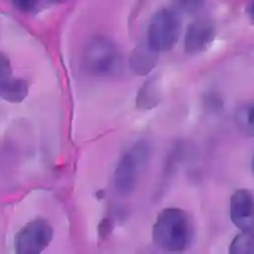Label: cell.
Returning a JSON list of instances; mask_svg holds the SVG:
<instances>
[{"mask_svg": "<svg viewBox=\"0 0 254 254\" xmlns=\"http://www.w3.org/2000/svg\"><path fill=\"white\" fill-rule=\"evenodd\" d=\"M154 243L169 252L185 251L191 242L192 226L188 213L178 207L163 209L152 229Z\"/></svg>", "mask_w": 254, "mask_h": 254, "instance_id": "1", "label": "cell"}, {"mask_svg": "<svg viewBox=\"0 0 254 254\" xmlns=\"http://www.w3.org/2000/svg\"><path fill=\"white\" fill-rule=\"evenodd\" d=\"M150 156V146L144 140L137 141L120 159L113 177L114 188L122 196L130 195L138 182V177L145 168Z\"/></svg>", "mask_w": 254, "mask_h": 254, "instance_id": "2", "label": "cell"}, {"mask_svg": "<svg viewBox=\"0 0 254 254\" xmlns=\"http://www.w3.org/2000/svg\"><path fill=\"white\" fill-rule=\"evenodd\" d=\"M182 21L180 15L171 8H163L157 11L148 27L149 46L160 52L172 50L180 37Z\"/></svg>", "mask_w": 254, "mask_h": 254, "instance_id": "3", "label": "cell"}, {"mask_svg": "<svg viewBox=\"0 0 254 254\" xmlns=\"http://www.w3.org/2000/svg\"><path fill=\"white\" fill-rule=\"evenodd\" d=\"M120 63L118 50L108 39L96 37L84 49V66L94 75L108 76L115 74L120 68Z\"/></svg>", "mask_w": 254, "mask_h": 254, "instance_id": "4", "label": "cell"}, {"mask_svg": "<svg viewBox=\"0 0 254 254\" xmlns=\"http://www.w3.org/2000/svg\"><path fill=\"white\" fill-rule=\"evenodd\" d=\"M53 238V228L44 219H36L25 225L16 236V250L20 254H38Z\"/></svg>", "mask_w": 254, "mask_h": 254, "instance_id": "5", "label": "cell"}, {"mask_svg": "<svg viewBox=\"0 0 254 254\" xmlns=\"http://www.w3.org/2000/svg\"><path fill=\"white\" fill-rule=\"evenodd\" d=\"M230 218L241 231L254 230V193L251 190L241 189L231 195Z\"/></svg>", "mask_w": 254, "mask_h": 254, "instance_id": "6", "label": "cell"}, {"mask_svg": "<svg viewBox=\"0 0 254 254\" xmlns=\"http://www.w3.org/2000/svg\"><path fill=\"white\" fill-rule=\"evenodd\" d=\"M215 35L214 26L205 19L191 22L185 35V50L188 54L195 55L203 52L212 42Z\"/></svg>", "mask_w": 254, "mask_h": 254, "instance_id": "7", "label": "cell"}, {"mask_svg": "<svg viewBox=\"0 0 254 254\" xmlns=\"http://www.w3.org/2000/svg\"><path fill=\"white\" fill-rule=\"evenodd\" d=\"M158 54L159 53L152 49L147 42L139 44L130 54V69L137 75H147L157 65L159 60Z\"/></svg>", "mask_w": 254, "mask_h": 254, "instance_id": "8", "label": "cell"}, {"mask_svg": "<svg viewBox=\"0 0 254 254\" xmlns=\"http://www.w3.org/2000/svg\"><path fill=\"white\" fill-rule=\"evenodd\" d=\"M162 99L161 81L158 75L147 79L139 88L136 95V107L141 110L155 108Z\"/></svg>", "mask_w": 254, "mask_h": 254, "instance_id": "9", "label": "cell"}, {"mask_svg": "<svg viewBox=\"0 0 254 254\" xmlns=\"http://www.w3.org/2000/svg\"><path fill=\"white\" fill-rule=\"evenodd\" d=\"M28 94V85L24 79L10 76L0 81V97L8 102H21Z\"/></svg>", "mask_w": 254, "mask_h": 254, "instance_id": "10", "label": "cell"}, {"mask_svg": "<svg viewBox=\"0 0 254 254\" xmlns=\"http://www.w3.org/2000/svg\"><path fill=\"white\" fill-rule=\"evenodd\" d=\"M234 119L244 133L254 136V102L241 105L236 110Z\"/></svg>", "mask_w": 254, "mask_h": 254, "instance_id": "11", "label": "cell"}, {"mask_svg": "<svg viewBox=\"0 0 254 254\" xmlns=\"http://www.w3.org/2000/svg\"><path fill=\"white\" fill-rule=\"evenodd\" d=\"M230 254H254V230L241 231L229 247Z\"/></svg>", "mask_w": 254, "mask_h": 254, "instance_id": "12", "label": "cell"}, {"mask_svg": "<svg viewBox=\"0 0 254 254\" xmlns=\"http://www.w3.org/2000/svg\"><path fill=\"white\" fill-rule=\"evenodd\" d=\"M14 6L25 13L37 11L42 5L54 3V0H12Z\"/></svg>", "mask_w": 254, "mask_h": 254, "instance_id": "13", "label": "cell"}, {"mask_svg": "<svg viewBox=\"0 0 254 254\" xmlns=\"http://www.w3.org/2000/svg\"><path fill=\"white\" fill-rule=\"evenodd\" d=\"M178 7L187 13H195L200 10L205 0H174Z\"/></svg>", "mask_w": 254, "mask_h": 254, "instance_id": "14", "label": "cell"}, {"mask_svg": "<svg viewBox=\"0 0 254 254\" xmlns=\"http://www.w3.org/2000/svg\"><path fill=\"white\" fill-rule=\"evenodd\" d=\"M12 76L11 65L8 58L0 53V81Z\"/></svg>", "mask_w": 254, "mask_h": 254, "instance_id": "15", "label": "cell"}, {"mask_svg": "<svg viewBox=\"0 0 254 254\" xmlns=\"http://www.w3.org/2000/svg\"><path fill=\"white\" fill-rule=\"evenodd\" d=\"M246 12H247L249 18L254 22V0L251 1V2L248 4V6H247V8H246Z\"/></svg>", "mask_w": 254, "mask_h": 254, "instance_id": "16", "label": "cell"}, {"mask_svg": "<svg viewBox=\"0 0 254 254\" xmlns=\"http://www.w3.org/2000/svg\"><path fill=\"white\" fill-rule=\"evenodd\" d=\"M252 169H253V171H254V157H253V159H252Z\"/></svg>", "mask_w": 254, "mask_h": 254, "instance_id": "17", "label": "cell"}]
</instances>
